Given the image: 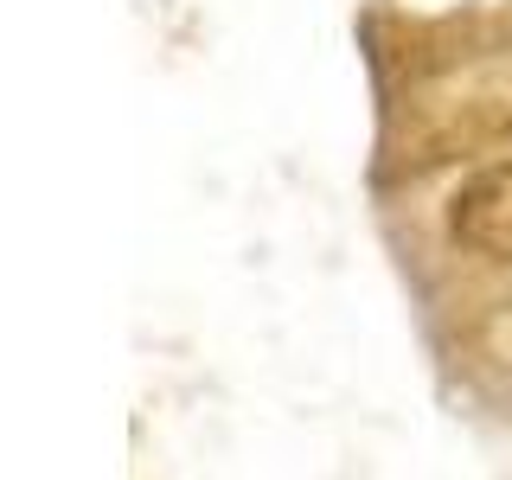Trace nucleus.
Segmentation results:
<instances>
[{
  "label": "nucleus",
  "mask_w": 512,
  "mask_h": 480,
  "mask_svg": "<svg viewBox=\"0 0 512 480\" xmlns=\"http://www.w3.org/2000/svg\"><path fill=\"white\" fill-rule=\"evenodd\" d=\"M448 237L480 256H512V160L461 180V192L448 199Z\"/></svg>",
  "instance_id": "1"
}]
</instances>
